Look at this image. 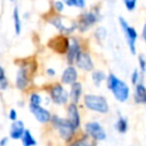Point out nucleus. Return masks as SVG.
<instances>
[{
    "instance_id": "f257e3e1",
    "label": "nucleus",
    "mask_w": 146,
    "mask_h": 146,
    "mask_svg": "<svg viewBox=\"0 0 146 146\" xmlns=\"http://www.w3.org/2000/svg\"><path fill=\"white\" fill-rule=\"evenodd\" d=\"M35 64L34 63H29L27 60H22L21 64H18V70L16 72V78H15V87L21 90L25 91L30 83H31V76L34 72Z\"/></svg>"
},
{
    "instance_id": "f03ea898",
    "label": "nucleus",
    "mask_w": 146,
    "mask_h": 146,
    "mask_svg": "<svg viewBox=\"0 0 146 146\" xmlns=\"http://www.w3.org/2000/svg\"><path fill=\"white\" fill-rule=\"evenodd\" d=\"M107 87L112 90L115 98L120 102H125L129 97V87L114 74H110L107 79Z\"/></svg>"
},
{
    "instance_id": "7ed1b4c3",
    "label": "nucleus",
    "mask_w": 146,
    "mask_h": 146,
    "mask_svg": "<svg viewBox=\"0 0 146 146\" xmlns=\"http://www.w3.org/2000/svg\"><path fill=\"white\" fill-rule=\"evenodd\" d=\"M54 128H56V130L58 131L59 136L65 139V140H70L74 133V128L68 123L67 120L58 116V115H51V119H50Z\"/></svg>"
},
{
    "instance_id": "20e7f679",
    "label": "nucleus",
    "mask_w": 146,
    "mask_h": 146,
    "mask_svg": "<svg viewBox=\"0 0 146 146\" xmlns=\"http://www.w3.org/2000/svg\"><path fill=\"white\" fill-rule=\"evenodd\" d=\"M84 105L95 112L106 113L108 111V104L103 96L97 95H86L84 96Z\"/></svg>"
},
{
    "instance_id": "39448f33",
    "label": "nucleus",
    "mask_w": 146,
    "mask_h": 146,
    "mask_svg": "<svg viewBox=\"0 0 146 146\" xmlns=\"http://www.w3.org/2000/svg\"><path fill=\"white\" fill-rule=\"evenodd\" d=\"M119 22H120V25H121L124 34H125V38H127L130 51L132 54H136V40H137V32H136V30L132 26H130L122 16L119 17Z\"/></svg>"
},
{
    "instance_id": "423d86ee",
    "label": "nucleus",
    "mask_w": 146,
    "mask_h": 146,
    "mask_svg": "<svg viewBox=\"0 0 146 146\" xmlns=\"http://www.w3.org/2000/svg\"><path fill=\"white\" fill-rule=\"evenodd\" d=\"M49 94H50V97H51L52 102L55 104H58V105L65 104L67 102V99H68V94L63 88L62 84H54L50 88Z\"/></svg>"
},
{
    "instance_id": "0eeeda50",
    "label": "nucleus",
    "mask_w": 146,
    "mask_h": 146,
    "mask_svg": "<svg viewBox=\"0 0 146 146\" xmlns=\"http://www.w3.org/2000/svg\"><path fill=\"white\" fill-rule=\"evenodd\" d=\"M29 110L34 115V117L38 122H40V123L50 122V119H51L50 112L48 110H46L44 107H42L41 105H29Z\"/></svg>"
},
{
    "instance_id": "6e6552de",
    "label": "nucleus",
    "mask_w": 146,
    "mask_h": 146,
    "mask_svg": "<svg viewBox=\"0 0 146 146\" xmlns=\"http://www.w3.org/2000/svg\"><path fill=\"white\" fill-rule=\"evenodd\" d=\"M86 131L87 133L92 137L94 139H97V140H104L106 138V133H105V130L102 128V125L97 122H88L86 124Z\"/></svg>"
},
{
    "instance_id": "1a4fd4ad",
    "label": "nucleus",
    "mask_w": 146,
    "mask_h": 146,
    "mask_svg": "<svg viewBox=\"0 0 146 146\" xmlns=\"http://www.w3.org/2000/svg\"><path fill=\"white\" fill-rule=\"evenodd\" d=\"M25 131V124L22 120H16L11 122L9 127V138L14 140H21L23 133Z\"/></svg>"
},
{
    "instance_id": "9d476101",
    "label": "nucleus",
    "mask_w": 146,
    "mask_h": 146,
    "mask_svg": "<svg viewBox=\"0 0 146 146\" xmlns=\"http://www.w3.org/2000/svg\"><path fill=\"white\" fill-rule=\"evenodd\" d=\"M98 19H99V16L96 13H94V11L86 13V14H83L81 16V19H80V23H79V27H80L81 31H86L90 25L96 23Z\"/></svg>"
},
{
    "instance_id": "9b49d317",
    "label": "nucleus",
    "mask_w": 146,
    "mask_h": 146,
    "mask_svg": "<svg viewBox=\"0 0 146 146\" xmlns=\"http://www.w3.org/2000/svg\"><path fill=\"white\" fill-rule=\"evenodd\" d=\"M68 123L74 128L76 129L80 124V115H79V111H78V107H76V104H73L71 103L67 107V119Z\"/></svg>"
},
{
    "instance_id": "f8f14e48",
    "label": "nucleus",
    "mask_w": 146,
    "mask_h": 146,
    "mask_svg": "<svg viewBox=\"0 0 146 146\" xmlns=\"http://www.w3.org/2000/svg\"><path fill=\"white\" fill-rule=\"evenodd\" d=\"M49 47L52 48L57 52H64L68 48V41L66 38L58 35V36H56L49 41Z\"/></svg>"
},
{
    "instance_id": "ddd939ff",
    "label": "nucleus",
    "mask_w": 146,
    "mask_h": 146,
    "mask_svg": "<svg viewBox=\"0 0 146 146\" xmlns=\"http://www.w3.org/2000/svg\"><path fill=\"white\" fill-rule=\"evenodd\" d=\"M75 60H76L78 66L81 67V68H83V70H86V71H90V70L94 67L92 60H91L90 56H89L87 52H81V51H80V52L78 54Z\"/></svg>"
},
{
    "instance_id": "4468645a",
    "label": "nucleus",
    "mask_w": 146,
    "mask_h": 146,
    "mask_svg": "<svg viewBox=\"0 0 146 146\" xmlns=\"http://www.w3.org/2000/svg\"><path fill=\"white\" fill-rule=\"evenodd\" d=\"M76 78H78V73H76L75 67L70 65L64 70L62 74V82L66 84H71V83L76 82Z\"/></svg>"
},
{
    "instance_id": "2eb2a0df",
    "label": "nucleus",
    "mask_w": 146,
    "mask_h": 146,
    "mask_svg": "<svg viewBox=\"0 0 146 146\" xmlns=\"http://www.w3.org/2000/svg\"><path fill=\"white\" fill-rule=\"evenodd\" d=\"M79 52H80V44H79L78 40L75 38H73L71 40V43H68V48H67V62H68V64H72L75 60Z\"/></svg>"
},
{
    "instance_id": "dca6fc26",
    "label": "nucleus",
    "mask_w": 146,
    "mask_h": 146,
    "mask_svg": "<svg viewBox=\"0 0 146 146\" xmlns=\"http://www.w3.org/2000/svg\"><path fill=\"white\" fill-rule=\"evenodd\" d=\"M13 23H14V31L17 35L21 34L22 32V17H21V13H19V8L17 6H15L13 8Z\"/></svg>"
},
{
    "instance_id": "f3484780",
    "label": "nucleus",
    "mask_w": 146,
    "mask_h": 146,
    "mask_svg": "<svg viewBox=\"0 0 146 146\" xmlns=\"http://www.w3.org/2000/svg\"><path fill=\"white\" fill-rule=\"evenodd\" d=\"M48 22H49L51 25H54L57 30H59L60 32L70 33V32L74 31V29H68V27H66V26L63 24V18H62L60 16H52V17H50V18L48 19Z\"/></svg>"
},
{
    "instance_id": "a211bd4d",
    "label": "nucleus",
    "mask_w": 146,
    "mask_h": 146,
    "mask_svg": "<svg viewBox=\"0 0 146 146\" xmlns=\"http://www.w3.org/2000/svg\"><path fill=\"white\" fill-rule=\"evenodd\" d=\"M135 100H136V103H139V104H146V88L141 83L137 84V87H136Z\"/></svg>"
},
{
    "instance_id": "6ab92c4d",
    "label": "nucleus",
    "mask_w": 146,
    "mask_h": 146,
    "mask_svg": "<svg viewBox=\"0 0 146 146\" xmlns=\"http://www.w3.org/2000/svg\"><path fill=\"white\" fill-rule=\"evenodd\" d=\"M22 145L23 146H36V139L34 138V136L32 135V132L29 129H25L22 138H21Z\"/></svg>"
},
{
    "instance_id": "aec40b11",
    "label": "nucleus",
    "mask_w": 146,
    "mask_h": 146,
    "mask_svg": "<svg viewBox=\"0 0 146 146\" xmlns=\"http://www.w3.org/2000/svg\"><path fill=\"white\" fill-rule=\"evenodd\" d=\"M81 91H82V86L80 82H74L72 83V87H71V98H72V103L73 104H76L79 98H80V95H81Z\"/></svg>"
},
{
    "instance_id": "412c9836",
    "label": "nucleus",
    "mask_w": 146,
    "mask_h": 146,
    "mask_svg": "<svg viewBox=\"0 0 146 146\" xmlns=\"http://www.w3.org/2000/svg\"><path fill=\"white\" fill-rule=\"evenodd\" d=\"M8 86H9V82L6 75V70L0 65V90L5 91L8 88Z\"/></svg>"
},
{
    "instance_id": "4be33fe9",
    "label": "nucleus",
    "mask_w": 146,
    "mask_h": 146,
    "mask_svg": "<svg viewBox=\"0 0 146 146\" xmlns=\"http://www.w3.org/2000/svg\"><path fill=\"white\" fill-rule=\"evenodd\" d=\"M115 128L119 132H125L127 129H128V121L125 117L123 116H119L117 121H116V124H115Z\"/></svg>"
},
{
    "instance_id": "5701e85b",
    "label": "nucleus",
    "mask_w": 146,
    "mask_h": 146,
    "mask_svg": "<svg viewBox=\"0 0 146 146\" xmlns=\"http://www.w3.org/2000/svg\"><path fill=\"white\" fill-rule=\"evenodd\" d=\"M42 97L38 92H32L29 97V105H41Z\"/></svg>"
},
{
    "instance_id": "b1692460",
    "label": "nucleus",
    "mask_w": 146,
    "mask_h": 146,
    "mask_svg": "<svg viewBox=\"0 0 146 146\" xmlns=\"http://www.w3.org/2000/svg\"><path fill=\"white\" fill-rule=\"evenodd\" d=\"M92 79H94V81H95V83L98 86L99 83H100V81H103L104 79H105V74H104V72H99V71H96V72H94L92 73Z\"/></svg>"
},
{
    "instance_id": "393cba45",
    "label": "nucleus",
    "mask_w": 146,
    "mask_h": 146,
    "mask_svg": "<svg viewBox=\"0 0 146 146\" xmlns=\"http://www.w3.org/2000/svg\"><path fill=\"white\" fill-rule=\"evenodd\" d=\"M64 3H66L68 6H76V7H80V8H83L84 5H86L83 0H67Z\"/></svg>"
},
{
    "instance_id": "a878e982",
    "label": "nucleus",
    "mask_w": 146,
    "mask_h": 146,
    "mask_svg": "<svg viewBox=\"0 0 146 146\" xmlns=\"http://www.w3.org/2000/svg\"><path fill=\"white\" fill-rule=\"evenodd\" d=\"M8 117H9V120H10L11 122L18 120V113H17V111H16L15 108H10L9 112H8Z\"/></svg>"
},
{
    "instance_id": "bb28decb",
    "label": "nucleus",
    "mask_w": 146,
    "mask_h": 146,
    "mask_svg": "<svg viewBox=\"0 0 146 146\" xmlns=\"http://www.w3.org/2000/svg\"><path fill=\"white\" fill-rule=\"evenodd\" d=\"M71 146H90V144L88 143L87 138H83V139H79V140H75Z\"/></svg>"
},
{
    "instance_id": "cd10ccee",
    "label": "nucleus",
    "mask_w": 146,
    "mask_h": 146,
    "mask_svg": "<svg viewBox=\"0 0 146 146\" xmlns=\"http://www.w3.org/2000/svg\"><path fill=\"white\" fill-rule=\"evenodd\" d=\"M123 2H124L125 7H127L129 10H133V9H135V7H136V5H137L136 0H124Z\"/></svg>"
},
{
    "instance_id": "c85d7f7f",
    "label": "nucleus",
    "mask_w": 146,
    "mask_h": 146,
    "mask_svg": "<svg viewBox=\"0 0 146 146\" xmlns=\"http://www.w3.org/2000/svg\"><path fill=\"white\" fill-rule=\"evenodd\" d=\"M138 59H139V65H140V71H141V73H145V71H146V60H145V58H144V56H143V55H139V57H138Z\"/></svg>"
},
{
    "instance_id": "c756f323",
    "label": "nucleus",
    "mask_w": 146,
    "mask_h": 146,
    "mask_svg": "<svg viewBox=\"0 0 146 146\" xmlns=\"http://www.w3.org/2000/svg\"><path fill=\"white\" fill-rule=\"evenodd\" d=\"M54 8L58 11V13H62L64 10V2L63 1H55L54 3Z\"/></svg>"
},
{
    "instance_id": "7c9ffc66",
    "label": "nucleus",
    "mask_w": 146,
    "mask_h": 146,
    "mask_svg": "<svg viewBox=\"0 0 146 146\" xmlns=\"http://www.w3.org/2000/svg\"><path fill=\"white\" fill-rule=\"evenodd\" d=\"M95 34H96L97 39H100V36H102V39H104V36H105V34H106V31H105L104 27H99V29L96 31Z\"/></svg>"
},
{
    "instance_id": "2f4dec72",
    "label": "nucleus",
    "mask_w": 146,
    "mask_h": 146,
    "mask_svg": "<svg viewBox=\"0 0 146 146\" xmlns=\"http://www.w3.org/2000/svg\"><path fill=\"white\" fill-rule=\"evenodd\" d=\"M138 79H139V73H138L137 70H135L133 73H132V76H131V81H132V83H133V84H137Z\"/></svg>"
},
{
    "instance_id": "473e14b6",
    "label": "nucleus",
    "mask_w": 146,
    "mask_h": 146,
    "mask_svg": "<svg viewBox=\"0 0 146 146\" xmlns=\"http://www.w3.org/2000/svg\"><path fill=\"white\" fill-rule=\"evenodd\" d=\"M9 141V137H2L0 139V146H7Z\"/></svg>"
},
{
    "instance_id": "72a5a7b5",
    "label": "nucleus",
    "mask_w": 146,
    "mask_h": 146,
    "mask_svg": "<svg viewBox=\"0 0 146 146\" xmlns=\"http://www.w3.org/2000/svg\"><path fill=\"white\" fill-rule=\"evenodd\" d=\"M46 72H47V74H48L49 76H54V75L56 74V71H55L54 68H47Z\"/></svg>"
},
{
    "instance_id": "f704fd0d",
    "label": "nucleus",
    "mask_w": 146,
    "mask_h": 146,
    "mask_svg": "<svg viewBox=\"0 0 146 146\" xmlns=\"http://www.w3.org/2000/svg\"><path fill=\"white\" fill-rule=\"evenodd\" d=\"M143 38H144V40H145V42H146V22H145L144 27H143Z\"/></svg>"
}]
</instances>
